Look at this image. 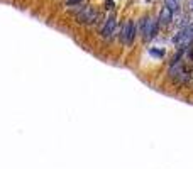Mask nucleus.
Listing matches in <instances>:
<instances>
[{"instance_id":"obj_1","label":"nucleus","mask_w":193,"mask_h":169,"mask_svg":"<svg viewBox=\"0 0 193 169\" xmlns=\"http://www.w3.org/2000/svg\"><path fill=\"white\" fill-rule=\"evenodd\" d=\"M139 32H141V36H144L146 41H151L158 34V20H152V19L141 20L139 22Z\"/></svg>"},{"instance_id":"obj_2","label":"nucleus","mask_w":193,"mask_h":169,"mask_svg":"<svg viewBox=\"0 0 193 169\" xmlns=\"http://www.w3.org/2000/svg\"><path fill=\"white\" fill-rule=\"evenodd\" d=\"M134 36H135V27L132 20H127L122 27V32H120V41H122L124 46H131L132 41H134Z\"/></svg>"},{"instance_id":"obj_3","label":"nucleus","mask_w":193,"mask_h":169,"mask_svg":"<svg viewBox=\"0 0 193 169\" xmlns=\"http://www.w3.org/2000/svg\"><path fill=\"white\" fill-rule=\"evenodd\" d=\"M76 19H78L80 24H93L96 20V12L92 9V7H85V9L78 14Z\"/></svg>"},{"instance_id":"obj_4","label":"nucleus","mask_w":193,"mask_h":169,"mask_svg":"<svg viewBox=\"0 0 193 169\" xmlns=\"http://www.w3.org/2000/svg\"><path fill=\"white\" fill-rule=\"evenodd\" d=\"M115 24H117V17L112 14V15L107 19L105 26H103V29H102V36H103L105 39H109L110 36L114 34V31H115Z\"/></svg>"},{"instance_id":"obj_5","label":"nucleus","mask_w":193,"mask_h":169,"mask_svg":"<svg viewBox=\"0 0 193 169\" xmlns=\"http://www.w3.org/2000/svg\"><path fill=\"white\" fill-rule=\"evenodd\" d=\"M159 22L163 24V26H168V24L173 20V12H171L168 7H163V10H161V15H159Z\"/></svg>"},{"instance_id":"obj_6","label":"nucleus","mask_w":193,"mask_h":169,"mask_svg":"<svg viewBox=\"0 0 193 169\" xmlns=\"http://www.w3.org/2000/svg\"><path fill=\"white\" fill-rule=\"evenodd\" d=\"M164 7H168L171 12H174V10L178 9V3H176V0H166V5Z\"/></svg>"},{"instance_id":"obj_7","label":"nucleus","mask_w":193,"mask_h":169,"mask_svg":"<svg viewBox=\"0 0 193 169\" xmlns=\"http://www.w3.org/2000/svg\"><path fill=\"white\" fill-rule=\"evenodd\" d=\"M114 5H115V3H114V0H105V7H107L109 10H112Z\"/></svg>"},{"instance_id":"obj_8","label":"nucleus","mask_w":193,"mask_h":169,"mask_svg":"<svg viewBox=\"0 0 193 169\" xmlns=\"http://www.w3.org/2000/svg\"><path fill=\"white\" fill-rule=\"evenodd\" d=\"M151 54H152V56H159V57H161V56L164 54V53H163V51H156V49H151Z\"/></svg>"},{"instance_id":"obj_9","label":"nucleus","mask_w":193,"mask_h":169,"mask_svg":"<svg viewBox=\"0 0 193 169\" xmlns=\"http://www.w3.org/2000/svg\"><path fill=\"white\" fill-rule=\"evenodd\" d=\"M80 2H81V0H68L66 3H68V5L71 7V5H78V3H80Z\"/></svg>"}]
</instances>
